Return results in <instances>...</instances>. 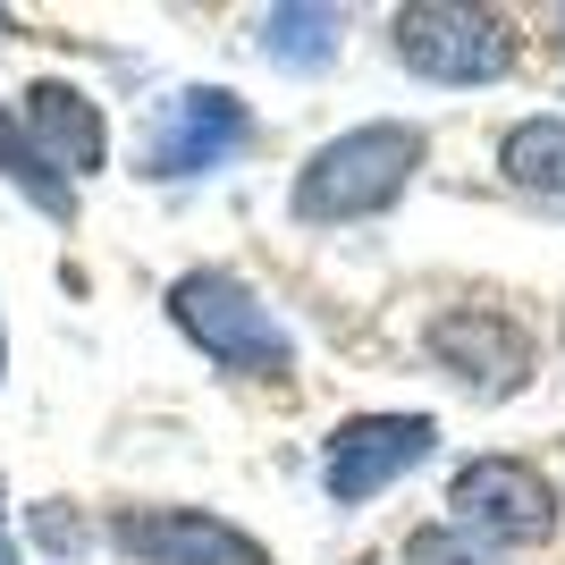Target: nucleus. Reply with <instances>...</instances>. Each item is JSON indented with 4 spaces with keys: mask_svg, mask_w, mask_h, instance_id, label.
Here are the masks:
<instances>
[{
    "mask_svg": "<svg viewBox=\"0 0 565 565\" xmlns=\"http://www.w3.org/2000/svg\"><path fill=\"white\" fill-rule=\"evenodd\" d=\"M430 161V136L414 118H363L347 136H330L296 169V220L305 228H347V220H380L397 212L405 186H414V169Z\"/></svg>",
    "mask_w": 565,
    "mask_h": 565,
    "instance_id": "1",
    "label": "nucleus"
},
{
    "mask_svg": "<svg viewBox=\"0 0 565 565\" xmlns=\"http://www.w3.org/2000/svg\"><path fill=\"white\" fill-rule=\"evenodd\" d=\"M169 321L212 354L220 372H236V380H287V372H296V338H287V321L262 305L236 270H186V279H169Z\"/></svg>",
    "mask_w": 565,
    "mask_h": 565,
    "instance_id": "2",
    "label": "nucleus"
},
{
    "mask_svg": "<svg viewBox=\"0 0 565 565\" xmlns=\"http://www.w3.org/2000/svg\"><path fill=\"white\" fill-rule=\"evenodd\" d=\"M397 60L423 85H456V94H472V85H498V76L515 68V18L507 9H472V0H423V9H397Z\"/></svg>",
    "mask_w": 565,
    "mask_h": 565,
    "instance_id": "3",
    "label": "nucleus"
},
{
    "mask_svg": "<svg viewBox=\"0 0 565 565\" xmlns=\"http://www.w3.org/2000/svg\"><path fill=\"white\" fill-rule=\"evenodd\" d=\"M448 523L465 541H481L490 557L498 548H541L548 532H557V490H548V472L523 465V456H472L448 481Z\"/></svg>",
    "mask_w": 565,
    "mask_h": 565,
    "instance_id": "4",
    "label": "nucleus"
},
{
    "mask_svg": "<svg viewBox=\"0 0 565 565\" xmlns=\"http://www.w3.org/2000/svg\"><path fill=\"white\" fill-rule=\"evenodd\" d=\"M423 347H430V363H439L456 388H472V397H490V405L523 397V388H532V363H541L532 330H523L515 312H498V305H448V312H430Z\"/></svg>",
    "mask_w": 565,
    "mask_h": 565,
    "instance_id": "5",
    "label": "nucleus"
},
{
    "mask_svg": "<svg viewBox=\"0 0 565 565\" xmlns=\"http://www.w3.org/2000/svg\"><path fill=\"white\" fill-rule=\"evenodd\" d=\"M439 456V423L430 414H347L321 448V490L338 507H372L380 490H397L414 465Z\"/></svg>",
    "mask_w": 565,
    "mask_h": 565,
    "instance_id": "6",
    "label": "nucleus"
},
{
    "mask_svg": "<svg viewBox=\"0 0 565 565\" xmlns=\"http://www.w3.org/2000/svg\"><path fill=\"white\" fill-rule=\"evenodd\" d=\"M245 143H254V110L228 85H186L161 102L143 136V178H203V169H228Z\"/></svg>",
    "mask_w": 565,
    "mask_h": 565,
    "instance_id": "7",
    "label": "nucleus"
},
{
    "mask_svg": "<svg viewBox=\"0 0 565 565\" xmlns=\"http://www.w3.org/2000/svg\"><path fill=\"white\" fill-rule=\"evenodd\" d=\"M110 548L136 565H270V548L203 507H118Z\"/></svg>",
    "mask_w": 565,
    "mask_h": 565,
    "instance_id": "8",
    "label": "nucleus"
},
{
    "mask_svg": "<svg viewBox=\"0 0 565 565\" xmlns=\"http://www.w3.org/2000/svg\"><path fill=\"white\" fill-rule=\"evenodd\" d=\"M18 127H25V143H34L68 186H76V178H94V169L110 161V127H102V102L85 94V85H60V76L25 85Z\"/></svg>",
    "mask_w": 565,
    "mask_h": 565,
    "instance_id": "9",
    "label": "nucleus"
},
{
    "mask_svg": "<svg viewBox=\"0 0 565 565\" xmlns=\"http://www.w3.org/2000/svg\"><path fill=\"white\" fill-rule=\"evenodd\" d=\"M498 178L541 203H565V118L557 110H532L498 136Z\"/></svg>",
    "mask_w": 565,
    "mask_h": 565,
    "instance_id": "10",
    "label": "nucleus"
},
{
    "mask_svg": "<svg viewBox=\"0 0 565 565\" xmlns=\"http://www.w3.org/2000/svg\"><path fill=\"white\" fill-rule=\"evenodd\" d=\"M338 9H262V60L270 68H287V76H321L338 60Z\"/></svg>",
    "mask_w": 565,
    "mask_h": 565,
    "instance_id": "11",
    "label": "nucleus"
},
{
    "mask_svg": "<svg viewBox=\"0 0 565 565\" xmlns=\"http://www.w3.org/2000/svg\"><path fill=\"white\" fill-rule=\"evenodd\" d=\"M0 178H9V186H18L34 212H51V220L76 212V186L43 161V152H34V143H25V127H9V118H0Z\"/></svg>",
    "mask_w": 565,
    "mask_h": 565,
    "instance_id": "12",
    "label": "nucleus"
},
{
    "mask_svg": "<svg viewBox=\"0 0 565 565\" xmlns=\"http://www.w3.org/2000/svg\"><path fill=\"white\" fill-rule=\"evenodd\" d=\"M397 565H498V557H490L481 541H465L456 523H430V532H414V541H405Z\"/></svg>",
    "mask_w": 565,
    "mask_h": 565,
    "instance_id": "13",
    "label": "nucleus"
},
{
    "mask_svg": "<svg viewBox=\"0 0 565 565\" xmlns=\"http://www.w3.org/2000/svg\"><path fill=\"white\" fill-rule=\"evenodd\" d=\"M34 541L51 548V557H85V548H94V532H85V515H76V507H60V498H51V507H34Z\"/></svg>",
    "mask_w": 565,
    "mask_h": 565,
    "instance_id": "14",
    "label": "nucleus"
},
{
    "mask_svg": "<svg viewBox=\"0 0 565 565\" xmlns=\"http://www.w3.org/2000/svg\"><path fill=\"white\" fill-rule=\"evenodd\" d=\"M0 565H18V557H9V532H0Z\"/></svg>",
    "mask_w": 565,
    "mask_h": 565,
    "instance_id": "15",
    "label": "nucleus"
},
{
    "mask_svg": "<svg viewBox=\"0 0 565 565\" xmlns=\"http://www.w3.org/2000/svg\"><path fill=\"white\" fill-rule=\"evenodd\" d=\"M0 372H9V347H0Z\"/></svg>",
    "mask_w": 565,
    "mask_h": 565,
    "instance_id": "16",
    "label": "nucleus"
},
{
    "mask_svg": "<svg viewBox=\"0 0 565 565\" xmlns=\"http://www.w3.org/2000/svg\"><path fill=\"white\" fill-rule=\"evenodd\" d=\"M557 34H565V9H557Z\"/></svg>",
    "mask_w": 565,
    "mask_h": 565,
    "instance_id": "17",
    "label": "nucleus"
}]
</instances>
